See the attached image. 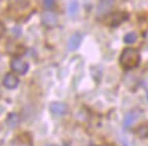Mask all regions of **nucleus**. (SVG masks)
I'll use <instances>...</instances> for the list:
<instances>
[{
	"label": "nucleus",
	"mask_w": 148,
	"mask_h": 146,
	"mask_svg": "<svg viewBox=\"0 0 148 146\" xmlns=\"http://www.w3.org/2000/svg\"><path fill=\"white\" fill-rule=\"evenodd\" d=\"M7 124H8V127H11V128H14V127H16V126L19 124V122H21V117H19V115L18 113H10V115L7 116Z\"/></svg>",
	"instance_id": "9b49d317"
},
{
	"label": "nucleus",
	"mask_w": 148,
	"mask_h": 146,
	"mask_svg": "<svg viewBox=\"0 0 148 146\" xmlns=\"http://www.w3.org/2000/svg\"><path fill=\"white\" fill-rule=\"evenodd\" d=\"M49 111H51V113L55 116H63L67 113V105L64 104V103H52V104L49 105Z\"/></svg>",
	"instance_id": "39448f33"
},
{
	"label": "nucleus",
	"mask_w": 148,
	"mask_h": 146,
	"mask_svg": "<svg viewBox=\"0 0 148 146\" xmlns=\"http://www.w3.org/2000/svg\"><path fill=\"white\" fill-rule=\"evenodd\" d=\"M89 146H96V145H89Z\"/></svg>",
	"instance_id": "6ab92c4d"
},
{
	"label": "nucleus",
	"mask_w": 148,
	"mask_h": 146,
	"mask_svg": "<svg viewBox=\"0 0 148 146\" xmlns=\"http://www.w3.org/2000/svg\"><path fill=\"white\" fill-rule=\"evenodd\" d=\"M81 40H82V36H81L79 33H74L73 36L70 37L69 42H67V48H69V51H75V49L79 47Z\"/></svg>",
	"instance_id": "6e6552de"
},
{
	"label": "nucleus",
	"mask_w": 148,
	"mask_h": 146,
	"mask_svg": "<svg viewBox=\"0 0 148 146\" xmlns=\"http://www.w3.org/2000/svg\"><path fill=\"white\" fill-rule=\"evenodd\" d=\"M15 146H32V139L27 134H21V135L14 141Z\"/></svg>",
	"instance_id": "9d476101"
},
{
	"label": "nucleus",
	"mask_w": 148,
	"mask_h": 146,
	"mask_svg": "<svg viewBox=\"0 0 148 146\" xmlns=\"http://www.w3.org/2000/svg\"><path fill=\"white\" fill-rule=\"evenodd\" d=\"M4 33H5V26H4V23L0 21V38L4 36Z\"/></svg>",
	"instance_id": "dca6fc26"
},
{
	"label": "nucleus",
	"mask_w": 148,
	"mask_h": 146,
	"mask_svg": "<svg viewBox=\"0 0 148 146\" xmlns=\"http://www.w3.org/2000/svg\"><path fill=\"white\" fill-rule=\"evenodd\" d=\"M41 21H42V23H44V26L55 27L58 25V16H56V14H53L51 11H47V12L42 14Z\"/></svg>",
	"instance_id": "20e7f679"
},
{
	"label": "nucleus",
	"mask_w": 148,
	"mask_h": 146,
	"mask_svg": "<svg viewBox=\"0 0 148 146\" xmlns=\"http://www.w3.org/2000/svg\"><path fill=\"white\" fill-rule=\"evenodd\" d=\"M141 62V55L136 48H125L119 56V64L125 70L136 68Z\"/></svg>",
	"instance_id": "f257e3e1"
},
{
	"label": "nucleus",
	"mask_w": 148,
	"mask_h": 146,
	"mask_svg": "<svg viewBox=\"0 0 148 146\" xmlns=\"http://www.w3.org/2000/svg\"><path fill=\"white\" fill-rule=\"evenodd\" d=\"M147 98H148V93H147Z\"/></svg>",
	"instance_id": "aec40b11"
},
{
	"label": "nucleus",
	"mask_w": 148,
	"mask_h": 146,
	"mask_svg": "<svg viewBox=\"0 0 148 146\" xmlns=\"http://www.w3.org/2000/svg\"><path fill=\"white\" fill-rule=\"evenodd\" d=\"M42 5H44V8L51 10L55 7V0H42Z\"/></svg>",
	"instance_id": "2eb2a0df"
},
{
	"label": "nucleus",
	"mask_w": 148,
	"mask_h": 146,
	"mask_svg": "<svg viewBox=\"0 0 148 146\" xmlns=\"http://www.w3.org/2000/svg\"><path fill=\"white\" fill-rule=\"evenodd\" d=\"M19 84V79L16 77L15 74L12 73H8L4 75V78H3V86L7 89H15Z\"/></svg>",
	"instance_id": "423d86ee"
},
{
	"label": "nucleus",
	"mask_w": 148,
	"mask_h": 146,
	"mask_svg": "<svg viewBox=\"0 0 148 146\" xmlns=\"http://www.w3.org/2000/svg\"><path fill=\"white\" fill-rule=\"evenodd\" d=\"M126 19H127L126 12H115V14H111L110 15V19L107 21V23L111 27H116V26H119L123 21H126Z\"/></svg>",
	"instance_id": "7ed1b4c3"
},
{
	"label": "nucleus",
	"mask_w": 148,
	"mask_h": 146,
	"mask_svg": "<svg viewBox=\"0 0 148 146\" xmlns=\"http://www.w3.org/2000/svg\"><path fill=\"white\" fill-rule=\"evenodd\" d=\"M11 70L14 71V73L19 74V75H25L27 73V70H29V64L27 62H25L23 59L21 58H15L11 60Z\"/></svg>",
	"instance_id": "f03ea898"
},
{
	"label": "nucleus",
	"mask_w": 148,
	"mask_h": 146,
	"mask_svg": "<svg viewBox=\"0 0 148 146\" xmlns=\"http://www.w3.org/2000/svg\"><path fill=\"white\" fill-rule=\"evenodd\" d=\"M138 115L137 112H134V111H130V112H127L126 115H125V119H123V127L125 128H129V127H132L134 124V122L137 120Z\"/></svg>",
	"instance_id": "1a4fd4ad"
},
{
	"label": "nucleus",
	"mask_w": 148,
	"mask_h": 146,
	"mask_svg": "<svg viewBox=\"0 0 148 146\" xmlns=\"http://www.w3.org/2000/svg\"><path fill=\"white\" fill-rule=\"evenodd\" d=\"M78 8H79L78 1H77V0H70L69 7H67V10H69V14H70V15H71V16H75V15H77Z\"/></svg>",
	"instance_id": "4468645a"
},
{
	"label": "nucleus",
	"mask_w": 148,
	"mask_h": 146,
	"mask_svg": "<svg viewBox=\"0 0 148 146\" xmlns=\"http://www.w3.org/2000/svg\"><path fill=\"white\" fill-rule=\"evenodd\" d=\"M136 134H137L140 138H148V123H143L137 127L136 130Z\"/></svg>",
	"instance_id": "ddd939ff"
},
{
	"label": "nucleus",
	"mask_w": 148,
	"mask_h": 146,
	"mask_svg": "<svg viewBox=\"0 0 148 146\" xmlns=\"http://www.w3.org/2000/svg\"><path fill=\"white\" fill-rule=\"evenodd\" d=\"M112 4H114V0H100L97 4V14L99 15L107 14L112 8Z\"/></svg>",
	"instance_id": "0eeeda50"
},
{
	"label": "nucleus",
	"mask_w": 148,
	"mask_h": 146,
	"mask_svg": "<svg viewBox=\"0 0 148 146\" xmlns=\"http://www.w3.org/2000/svg\"><path fill=\"white\" fill-rule=\"evenodd\" d=\"M47 146H53V145H47Z\"/></svg>",
	"instance_id": "a211bd4d"
},
{
	"label": "nucleus",
	"mask_w": 148,
	"mask_h": 146,
	"mask_svg": "<svg viewBox=\"0 0 148 146\" xmlns=\"http://www.w3.org/2000/svg\"><path fill=\"white\" fill-rule=\"evenodd\" d=\"M104 146H112V145H104Z\"/></svg>",
	"instance_id": "f3484780"
},
{
	"label": "nucleus",
	"mask_w": 148,
	"mask_h": 146,
	"mask_svg": "<svg viewBox=\"0 0 148 146\" xmlns=\"http://www.w3.org/2000/svg\"><path fill=\"white\" fill-rule=\"evenodd\" d=\"M137 38H138V36L136 31H129V33L125 34L123 41H125V44H129V45H130V44H134V42L137 41Z\"/></svg>",
	"instance_id": "f8f14e48"
}]
</instances>
